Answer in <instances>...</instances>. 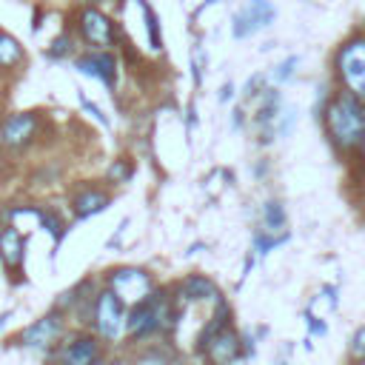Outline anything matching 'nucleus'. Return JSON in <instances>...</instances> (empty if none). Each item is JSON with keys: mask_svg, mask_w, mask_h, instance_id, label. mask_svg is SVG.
Returning a JSON list of instances; mask_svg holds the SVG:
<instances>
[{"mask_svg": "<svg viewBox=\"0 0 365 365\" xmlns=\"http://www.w3.org/2000/svg\"><path fill=\"white\" fill-rule=\"evenodd\" d=\"M108 285L128 305H137L151 294V277L143 268H120L108 277Z\"/></svg>", "mask_w": 365, "mask_h": 365, "instance_id": "4", "label": "nucleus"}, {"mask_svg": "<svg viewBox=\"0 0 365 365\" xmlns=\"http://www.w3.org/2000/svg\"><path fill=\"white\" fill-rule=\"evenodd\" d=\"M0 68H3V66H0Z\"/></svg>", "mask_w": 365, "mask_h": 365, "instance_id": "30", "label": "nucleus"}, {"mask_svg": "<svg viewBox=\"0 0 365 365\" xmlns=\"http://www.w3.org/2000/svg\"><path fill=\"white\" fill-rule=\"evenodd\" d=\"M77 20H80V34L88 46H94V48L114 46V23L103 11H97L94 6H86Z\"/></svg>", "mask_w": 365, "mask_h": 365, "instance_id": "5", "label": "nucleus"}, {"mask_svg": "<svg viewBox=\"0 0 365 365\" xmlns=\"http://www.w3.org/2000/svg\"><path fill=\"white\" fill-rule=\"evenodd\" d=\"M77 68H80L83 74H91V77L103 80L106 86H114V80H117V60H114V54H108L106 48H100V51H94V54L77 57Z\"/></svg>", "mask_w": 365, "mask_h": 365, "instance_id": "10", "label": "nucleus"}, {"mask_svg": "<svg viewBox=\"0 0 365 365\" xmlns=\"http://www.w3.org/2000/svg\"><path fill=\"white\" fill-rule=\"evenodd\" d=\"M359 365H365V356H362V362H359Z\"/></svg>", "mask_w": 365, "mask_h": 365, "instance_id": "27", "label": "nucleus"}, {"mask_svg": "<svg viewBox=\"0 0 365 365\" xmlns=\"http://www.w3.org/2000/svg\"><path fill=\"white\" fill-rule=\"evenodd\" d=\"M97 342L91 336H77L74 342L66 345L63 351V365H94L97 362Z\"/></svg>", "mask_w": 365, "mask_h": 365, "instance_id": "12", "label": "nucleus"}, {"mask_svg": "<svg viewBox=\"0 0 365 365\" xmlns=\"http://www.w3.org/2000/svg\"><path fill=\"white\" fill-rule=\"evenodd\" d=\"M23 60V48H20V43L11 37V34H6V31H0V66H17Z\"/></svg>", "mask_w": 365, "mask_h": 365, "instance_id": "16", "label": "nucleus"}, {"mask_svg": "<svg viewBox=\"0 0 365 365\" xmlns=\"http://www.w3.org/2000/svg\"><path fill=\"white\" fill-rule=\"evenodd\" d=\"M37 131V117L31 111H20V114H11L3 120L0 125V143L9 145V148H23L31 143Z\"/></svg>", "mask_w": 365, "mask_h": 365, "instance_id": "7", "label": "nucleus"}, {"mask_svg": "<svg viewBox=\"0 0 365 365\" xmlns=\"http://www.w3.org/2000/svg\"><path fill=\"white\" fill-rule=\"evenodd\" d=\"M274 17H277V11H274L271 0H248L245 9H240V11L234 14L231 31H234L237 40H242V37H251V34H257L259 29L271 26Z\"/></svg>", "mask_w": 365, "mask_h": 365, "instance_id": "3", "label": "nucleus"}, {"mask_svg": "<svg viewBox=\"0 0 365 365\" xmlns=\"http://www.w3.org/2000/svg\"><path fill=\"white\" fill-rule=\"evenodd\" d=\"M202 351H205V356L211 359V365H231V362L240 356V339H237V334L225 325V328H220V331L202 345Z\"/></svg>", "mask_w": 365, "mask_h": 365, "instance_id": "8", "label": "nucleus"}, {"mask_svg": "<svg viewBox=\"0 0 365 365\" xmlns=\"http://www.w3.org/2000/svg\"><path fill=\"white\" fill-rule=\"evenodd\" d=\"M180 294H182L185 299H191V302H197V299H217V297H220V294H217V285H214L208 277H200V274L185 277V279L180 282Z\"/></svg>", "mask_w": 365, "mask_h": 365, "instance_id": "14", "label": "nucleus"}, {"mask_svg": "<svg viewBox=\"0 0 365 365\" xmlns=\"http://www.w3.org/2000/svg\"><path fill=\"white\" fill-rule=\"evenodd\" d=\"M60 331H63V319H60V314H46L43 319H37L34 325H29L26 331H23V345H31V348H46V345H51L57 336H60Z\"/></svg>", "mask_w": 365, "mask_h": 365, "instance_id": "11", "label": "nucleus"}, {"mask_svg": "<svg viewBox=\"0 0 365 365\" xmlns=\"http://www.w3.org/2000/svg\"><path fill=\"white\" fill-rule=\"evenodd\" d=\"M294 66H297V57L291 54L288 60H282V63L277 66V71H274V80H277V83H282V80H288V77H291V71H294Z\"/></svg>", "mask_w": 365, "mask_h": 365, "instance_id": "20", "label": "nucleus"}, {"mask_svg": "<svg viewBox=\"0 0 365 365\" xmlns=\"http://www.w3.org/2000/svg\"><path fill=\"white\" fill-rule=\"evenodd\" d=\"M325 131L336 148H356L365 137V103L351 91L336 94L325 108Z\"/></svg>", "mask_w": 365, "mask_h": 365, "instance_id": "1", "label": "nucleus"}, {"mask_svg": "<svg viewBox=\"0 0 365 365\" xmlns=\"http://www.w3.org/2000/svg\"><path fill=\"white\" fill-rule=\"evenodd\" d=\"M137 3H140V9H143V17H145V29H148V46H151L154 51H160V48H163V37H160L157 14H154V9H151L145 0H137Z\"/></svg>", "mask_w": 365, "mask_h": 365, "instance_id": "17", "label": "nucleus"}, {"mask_svg": "<svg viewBox=\"0 0 365 365\" xmlns=\"http://www.w3.org/2000/svg\"><path fill=\"white\" fill-rule=\"evenodd\" d=\"M359 148H362V160H365V137H362V143H359Z\"/></svg>", "mask_w": 365, "mask_h": 365, "instance_id": "25", "label": "nucleus"}, {"mask_svg": "<svg viewBox=\"0 0 365 365\" xmlns=\"http://www.w3.org/2000/svg\"><path fill=\"white\" fill-rule=\"evenodd\" d=\"M108 177H111L114 182H125V180L131 177V163H125V160H114V165L108 168Z\"/></svg>", "mask_w": 365, "mask_h": 365, "instance_id": "19", "label": "nucleus"}, {"mask_svg": "<svg viewBox=\"0 0 365 365\" xmlns=\"http://www.w3.org/2000/svg\"><path fill=\"white\" fill-rule=\"evenodd\" d=\"M0 165H3V157H0Z\"/></svg>", "mask_w": 365, "mask_h": 365, "instance_id": "29", "label": "nucleus"}, {"mask_svg": "<svg viewBox=\"0 0 365 365\" xmlns=\"http://www.w3.org/2000/svg\"><path fill=\"white\" fill-rule=\"evenodd\" d=\"M265 225L271 228V231H279L282 225H285V211H282V205L279 202H265Z\"/></svg>", "mask_w": 365, "mask_h": 365, "instance_id": "18", "label": "nucleus"}, {"mask_svg": "<svg viewBox=\"0 0 365 365\" xmlns=\"http://www.w3.org/2000/svg\"><path fill=\"white\" fill-rule=\"evenodd\" d=\"M336 74L342 86L365 103V37H354L336 51Z\"/></svg>", "mask_w": 365, "mask_h": 365, "instance_id": "2", "label": "nucleus"}, {"mask_svg": "<svg viewBox=\"0 0 365 365\" xmlns=\"http://www.w3.org/2000/svg\"><path fill=\"white\" fill-rule=\"evenodd\" d=\"M80 3H86V6H91V3H97V0H80Z\"/></svg>", "mask_w": 365, "mask_h": 365, "instance_id": "26", "label": "nucleus"}, {"mask_svg": "<svg viewBox=\"0 0 365 365\" xmlns=\"http://www.w3.org/2000/svg\"><path fill=\"white\" fill-rule=\"evenodd\" d=\"M94 325H97V331L106 339H114L120 334V325H123V299L114 291L97 294V302H94Z\"/></svg>", "mask_w": 365, "mask_h": 365, "instance_id": "6", "label": "nucleus"}, {"mask_svg": "<svg viewBox=\"0 0 365 365\" xmlns=\"http://www.w3.org/2000/svg\"><path fill=\"white\" fill-rule=\"evenodd\" d=\"M114 365H125V362H114Z\"/></svg>", "mask_w": 365, "mask_h": 365, "instance_id": "28", "label": "nucleus"}, {"mask_svg": "<svg viewBox=\"0 0 365 365\" xmlns=\"http://www.w3.org/2000/svg\"><path fill=\"white\" fill-rule=\"evenodd\" d=\"M231 94H234V86L228 83V86H222V94H220V100H228Z\"/></svg>", "mask_w": 365, "mask_h": 365, "instance_id": "24", "label": "nucleus"}, {"mask_svg": "<svg viewBox=\"0 0 365 365\" xmlns=\"http://www.w3.org/2000/svg\"><path fill=\"white\" fill-rule=\"evenodd\" d=\"M265 83V77L262 74H254V80H248V86H245V94L251 97V94H259V86Z\"/></svg>", "mask_w": 365, "mask_h": 365, "instance_id": "23", "label": "nucleus"}, {"mask_svg": "<svg viewBox=\"0 0 365 365\" xmlns=\"http://www.w3.org/2000/svg\"><path fill=\"white\" fill-rule=\"evenodd\" d=\"M351 354H354V356H359V359L365 356V325H362V328L354 334V342H351Z\"/></svg>", "mask_w": 365, "mask_h": 365, "instance_id": "21", "label": "nucleus"}, {"mask_svg": "<svg viewBox=\"0 0 365 365\" xmlns=\"http://www.w3.org/2000/svg\"><path fill=\"white\" fill-rule=\"evenodd\" d=\"M108 202H111V200H108V194H103V191L91 188V191H83V194H77V197H74V214H77V217H91V214L103 211Z\"/></svg>", "mask_w": 365, "mask_h": 365, "instance_id": "15", "label": "nucleus"}, {"mask_svg": "<svg viewBox=\"0 0 365 365\" xmlns=\"http://www.w3.org/2000/svg\"><path fill=\"white\" fill-rule=\"evenodd\" d=\"M128 334L131 336H145L151 331L160 328V317H157V294H148L143 302H137L128 314Z\"/></svg>", "mask_w": 365, "mask_h": 365, "instance_id": "9", "label": "nucleus"}, {"mask_svg": "<svg viewBox=\"0 0 365 365\" xmlns=\"http://www.w3.org/2000/svg\"><path fill=\"white\" fill-rule=\"evenodd\" d=\"M68 51H71V40H68V37L54 40V43H51V48H48V54H51V57H63V54H68Z\"/></svg>", "mask_w": 365, "mask_h": 365, "instance_id": "22", "label": "nucleus"}, {"mask_svg": "<svg viewBox=\"0 0 365 365\" xmlns=\"http://www.w3.org/2000/svg\"><path fill=\"white\" fill-rule=\"evenodd\" d=\"M0 259L9 271H17L23 262V234L17 228H6L0 234Z\"/></svg>", "mask_w": 365, "mask_h": 365, "instance_id": "13", "label": "nucleus"}]
</instances>
